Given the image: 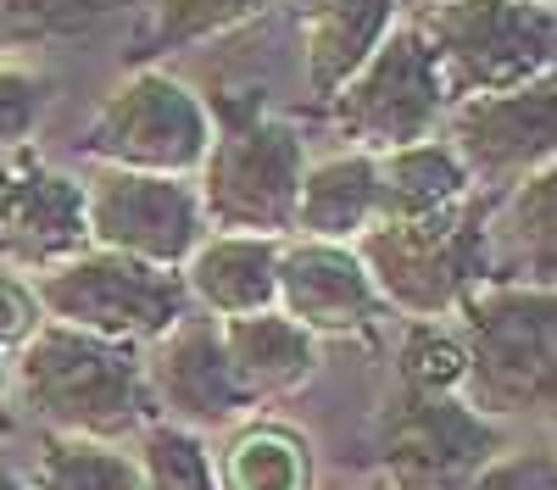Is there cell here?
I'll return each instance as SVG.
<instances>
[{"mask_svg": "<svg viewBox=\"0 0 557 490\" xmlns=\"http://www.w3.org/2000/svg\"><path fill=\"white\" fill-rule=\"evenodd\" d=\"M12 395L51 435L117 440V445L157 418L139 345L101 340L51 318L12 351Z\"/></svg>", "mask_w": 557, "mask_h": 490, "instance_id": "cell-1", "label": "cell"}, {"mask_svg": "<svg viewBox=\"0 0 557 490\" xmlns=\"http://www.w3.org/2000/svg\"><path fill=\"white\" fill-rule=\"evenodd\" d=\"M207 112H212V146L196 167L207 229L285 240L296 223L301 173H307V146L296 123L273 117L262 106V89L218 96Z\"/></svg>", "mask_w": 557, "mask_h": 490, "instance_id": "cell-2", "label": "cell"}, {"mask_svg": "<svg viewBox=\"0 0 557 490\" xmlns=\"http://www.w3.org/2000/svg\"><path fill=\"white\" fill-rule=\"evenodd\" d=\"M457 318L462 401L496 424L546 413L557 395V285H480Z\"/></svg>", "mask_w": 557, "mask_h": 490, "instance_id": "cell-3", "label": "cell"}, {"mask_svg": "<svg viewBox=\"0 0 557 490\" xmlns=\"http://www.w3.org/2000/svg\"><path fill=\"white\" fill-rule=\"evenodd\" d=\"M351 246L391 312L441 324L485 285V196L430 217H380Z\"/></svg>", "mask_w": 557, "mask_h": 490, "instance_id": "cell-4", "label": "cell"}, {"mask_svg": "<svg viewBox=\"0 0 557 490\" xmlns=\"http://www.w3.org/2000/svg\"><path fill=\"white\" fill-rule=\"evenodd\" d=\"M28 285L51 324L101 335V340H123V345H151L190 312L178 267H151V262H134L107 246H84L67 262L34 274Z\"/></svg>", "mask_w": 557, "mask_h": 490, "instance_id": "cell-5", "label": "cell"}, {"mask_svg": "<svg viewBox=\"0 0 557 490\" xmlns=\"http://www.w3.org/2000/svg\"><path fill=\"white\" fill-rule=\"evenodd\" d=\"M418 28L441 62L451 101L519 89L546 78L557 62V12L541 0H441L424 7Z\"/></svg>", "mask_w": 557, "mask_h": 490, "instance_id": "cell-6", "label": "cell"}, {"mask_svg": "<svg viewBox=\"0 0 557 490\" xmlns=\"http://www.w3.org/2000/svg\"><path fill=\"white\" fill-rule=\"evenodd\" d=\"M207 146H212L207 101L162 67L128 73L101 101V112L89 117V134H84V151L101 167L173 173V178H196Z\"/></svg>", "mask_w": 557, "mask_h": 490, "instance_id": "cell-7", "label": "cell"}, {"mask_svg": "<svg viewBox=\"0 0 557 490\" xmlns=\"http://www.w3.org/2000/svg\"><path fill=\"white\" fill-rule=\"evenodd\" d=\"M330 106H335V123L346 128V140L357 151L380 156V151H396V146L441 134L451 89L441 78V62L430 51L424 28L396 23L380 39V51L330 96Z\"/></svg>", "mask_w": 557, "mask_h": 490, "instance_id": "cell-8", "label": "cell"}, {"mask_svg": "<svg viewBox=\"0 0 557 490\" xmlns=\"http://www.w3.org/2000/svg\"><path fill=\"white\" fill-rule=\"evenodd\" d=\"M502 445V424L446 390L396 385L380 413V463L391 490H469Z\"/></svg>", "mask_w": 557, "mask_h": 490, "instance_id": "cell-9", "label": "cell"}, {"mask_svg": "<svg viewBox=\"0 0 557 490\" xmlns=\"http://www.w3.org/2000/svg\"><path fill=\"white\" fill-rule=\"evenodd\" d=\"M84 223L89 246L123 251L151 267H184V256L207 235L196 178L134 167H96L84 178Z\"/></svg>", "mask_w": 557, "mask_h": 490, "instance_id": "cell-10", "label": "cell"}, {"mask_svg": "<svg viewBox=\"0 0 557 490\" xmlns=\"http://www.w3.org/2000/svg\"><path fill=\"white\" fill-rule=\"evenodd\" d=\"M441 128L469 167L474 190H507L513 178L552 167L557 156V84L546 73L496 96H462L446 106Z\"/></svg>", "mask_w": 557, "mask_h": 490, "instance_id": "cell-11", "label": "cell"}, {"mask_svg": "<svg viewBox=\"0 0 557 490\" xmlns=\"http://www.w3.org/2000/svg\"><path fill=\"white\" fill-rule=\"evenodd\" d=\"M139 363H146V390H151V407L178 424V429H235L257 413V395L240 385L235 363L223 351V329L218 318H184L157 335L151 345H139Z\"/></svg>", "mask_w": 557, "mask_h": 490, "instance_id": "cell-12", "label": "cell"}, {"mask_svg": "<svg viewBox=\"0 0 557 490\" xmlns=\"http://www.w3.org/2000/svg\"><path fill=\"white\" fill-rule=\"evenodd\" d=\"M273 306L296 318L312 340H368L385 318V301L368 279L357 246L341 240H278V274H273Z\"/></svg>", "mask_w": 557, "mask_h": 490, "instance_id": "cell-13", "label": "cell"}, {"mask_svg": "<svg viewBox=\"0 0 557 490\" xmlns=\"http://www.w3.org/2000/svg\"><path fill=\"white\" fill-rule=\"evenodd\" d=\"M84 246H89L84 178H67L45 156H34L12 185L7 206H0V251L23 274H45V267L67 262Z\"/></svg>", "mask_w": 557, "mask_h": 490, "instance_id": "cell-14", "label": "cell"}, {"mask_svg": "<svg viewBox=\"0 0 557 490\" xmlns=\"http://www.w3.org/2000/svg\"><path fill=\"white\" fill-rule=\"evenodd\" d=\"M485 285H557V173L485 190Z\"/></svg>", "mask_w": 557, "mask_h": 490, "instance_id": "cell-15", "label": "cell"}, {"mask_svg": "<svg viewBox=\"0 0 557 490\" xmlns=\"http://www.w3.org/2000/svg\"><path fill=\"white\" fill-rule=\"evenodd\" d=\"M273 274H278V240L268 235H223L207 229L201 246L184 256L178 279L190 306L207 318H246V312L273 306Z\"/></svg>", "mask_w": 557, "mask_h": 490, "instance_id": "cell-16", "label": "cell"}, {"mask_svg": "<svg viewBox=\"0 0 557 490\" xmlns=\"http://www.w3.org/2000/svg\"><path fill=\"white\" fill-rule=\"evenodd\" d=\"M380 223V156L374 151H341L307 162L301 190H296V223L290 235L307 240H341L351 246L362 229Z\"/></svg>", "mask_w": 557, "mask_h": 490, "instance_id": "cell-17", "label": "cell"}, {"mask_svg": "<svg viewBox=\"0 0 557 490\" xmlns=\"http://www.w3.org/2000/svg\"><path fill=\"white\" fill-rule=\"evenodd\" d=\"M401 0H323L318 12L301 17V73L318 101H330L335 89L380 51V39L396 28Z\"/></svg>", "mask_w": 557, "mask_h": 490, "instance_id": "cell-18", "label": "cell"}, {"mask_svg": "<svg viewBox=\"0 0 557 490\" xmlns=\"http://www.w3.org/2000/svg\"><path fill=\"white\" fill-rule=\"evenodd\" d=\"M218 329H223L228 363H235L240 385L257 395V407L273 395H290L318 368V340L296 318H285L278 306L246 312V318H218Z\"/></svg>", "mask_w": 557, "mask_h": 490, "instance_id": "cell-19", "label": "cell"}, {"mask_svg": "<svg viewBox=\"0 0 557 490\" xmlns=\"http://www.w3.org/2000/svg\"><path fill=\"white\" fill-rule=\"evenodd\" d=\"M474 196V178L446 140H412L380 151V217H430Z\"/></svg>", "mask_w": 557, "mask_h": 490, "instance_id": "cell-20", "label": "cell"}, {"mask_svg": "<svg viewBox=\"0 0 557 490\" xmlns=\"http://www.w3.org/2000/svg\"><path fill=\"white\" fill-rule=\"evenodd\" d=\"M218 490H312V445L290 424H240L212 457Z\"/></svg>", "mask_w": 557, "mask_h": 490, "instance_id": "cell-21", "label": "cell"}, {"mask_svg": "<svg viewBox=\"0 0 557 490\" xmlns=\"http://www.w3.org/2000/svg\"><path fill=\"white\" fill-rule=\"evenodd\" d=\"M28 490H146V485H139L134 452H123L117 440L51 435L34 463Z\"/></svg>", "mask_w": 557, "mask_h": 490, "instance_id": "cell-22", "label": "cell"}, {"mask_svg": "<svg viewBox=\"0 0 557 490\" xmlns=\"http://www.w3.org/2000/svg\"><path fill=\"white\" fill-rule=\"evenodd\" d=\"M139 485L146 490H218V468L207 452V435L178 429L168 418H151L139 429Z\"/></svg>", "mask_w": 557, "mask_h": 490, "instance_id": "cell-23", "label": "cell"}, {"mask_svg": "<svg viewBox=\"0 0 557 490\" xmlns=\"http://www.w3.org/2000/svg\"><path fill=\"white\" fill-rule=\"evenodd\" d=\"M123 0H0V56L34 51L45 39L84 34Z\"/></svg>", "mask_w": 557, "mask_h": 490, "instance_id": "cell-24", "label": "cell"}, {"mask_svg": "<svg viewBox=\"0 0 557 490\" xmlns=\"http://www.w3.org/2000/svg\"><path fill=\"white\" fill-rule=\"evenodd\" d=\"M268 0H157L151 7V51H184V45L218 39L251 23Z\"/></svg>", "mask_w": 557, "mask_h": 490, "instance_id": "cell-25", "label": "cell"}, {"mask_svg": "<svg viewBox=\"0 0 557 490\" xmlns=\"http://www.w3.org/2000/svg\"><path fill=\"white\" fill-rule=\"evenodd\" d=\"M396 379L407 390H446L462 395V340L430 318H412L396 345Z\"/></svg>", "mask_w": 557, "mask_h": 490, "instance_id": "cell-26", "label": "cell"}, {"mask_svg": "<svg viewBox=\"0 0 557 490\" xmlns=\"http://www.w3.org/2000/svg\"><path fill=\"white\" fill-rule=\"evenodd\" d=\"M469 490H557V457L552 445H513L502 452L469 479Z\"/></svg>", "mask_w": 557, "mask_h": 490, "instance_id": "cell-27", "label": "cell"}, {"mask_svg": "<svg viewBox=\"0 0 557 490\" xmlns=\"http://www.w3.org/2000/svg\"><path fill=\"white\" fill-rule=\"evenodd\" d=\"M45 117V78L0 62V146H34Z\"/></svg>", "mask_w": 557, "mask_h": 490, "instance_id": "cell-28", "label": "cell"}, {"mask_svg": "<svg viewBox=\"0 0 557 490\" xmlns=\"http://www.w3.org/2000/svg\"><path fill=\"white\" fill-rule=\"evenodd\" d=\"M39 324H45V312H39L34 285L12 274V267H0V351H17Z\"/></svg>", "mask_w": 557, "mask_h": 490, "instance_id": "cell-29", "label": "cell"}, {"mask_svg": "<svg viewBox=\"0 0 557 490\" xmlns=\"http://www.w3.org/2000/svg\"><path fill=\"white\" fill-rule=\"evenodd\" d=\"M34 156H39L34 146H0V206H7L12 185H17V178H23V167H28Z\"/></svg>", "mask_w": 557, "mask_h": 490, "instance_id": "cell-30", "label": "cell"}, {"mask_svg": "<svg viewBox=\"0 0 557 490\" xmlns=\"http://www.w3.org/2000/svg\"><path fill=\"white\" fill-rule=\"evenodd\" d=\"M12 395V351H0V407H7Z\"/></svg>", "mask_w": 557, "mask_h": 490, "instance_id": "cell-31", "label": "cell"}, {"mask_svg": "<svg viewBox=\"0 0 557 490\" xmlns=\"http://www.w3.org/2000/svg\"><path fill=\"white\" fill-rule=\"evenodd\" d=\"M0 490H28V485H23L17 474H7V468H0Z\"/></svg>", "mask_w": 557, "mask_h": 490, "instance_id": "cell-32", "label": "cell"}, {"mask_svg": "<svg viewBox=\"0 0 557 490\" xmlns=\"http://www.w3.org/2000/svg\"><path fill=\"white\" fill-rule=\"evenodd\" d=\"M285 7H296V12L307 17V12H318V7H323V0H285Z\"/></svg>", "mask_w": 557, "mask_h": 490, "instance_id": "cell-33", "label": "cell"}, {"mask_svg": "<svg viewBox=\"0 0 557 490\" xmlns=\"http://www.w3.org/2000/svg\"><path fill=\"white\" fill-rule=\"evenodd\" d=\"M418 7H441V0H418Z\"/></svg>", "mask_w": 557, "mask_h": 490, "instance_id": "cell-34", "label": "cell"}, {"mask_svg": "<svg viewBox=\"0 0 557 490\" xmlns=\"http://www.w3.org/2000/svg\"><path fill=\"white\" fill-rule=\"evenodd\" d=\"M541 7H552V0H541Z\"/></svg>", "mask_w": 557, "mask_h": 490, "instance_id": "cell-35", "label": "cell"}]
</instances>
